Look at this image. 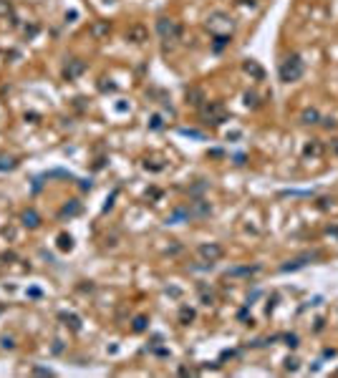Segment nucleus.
<instances>
[{
  "label": "nucleus",
  "instance_id": "obj_6",
  "mask_svg": "<svg viewBox=\"0 0 338 378\" xmlns=\"http://www.w3.org/2000/svg\"><path fill=\"white\" fill-rule=\"evenodd\" d=\"M83 71H86V63H83L81 58H68L66 66H63V78H66V81H73V78H78Z\"/></svg>",
  "mask_w": 338,
  "mask_h": 378
},
{
  "label": "nucleus",
  "instance_id": "obj_26",
  "mask_svg": "<svg viewBox=\"0 0 338 378\" xmlns=\"http://www.w3.org/2000/svg\"><path fill=\"white\" fill-rule=\"evenodd\" d=\"M78 212V205H71V207H66V209H63L61 214H76Z\"/></svg>",
  "mask_w": 338,
  "mask_h": 378
},
{
  "label": "nucleus",
  "instance_id": "obj_20",
  "mask_svg": "<svg viewBox=\"0 0 338 378\" xmlns=\"http://www.w3.org/2000/svg\"><path fill=\"white\" fill-rule=\"evenodd\" d=\"M0 15H3V18L13 15V3H10V0H0Z\"/></svg>",
  "mask_w": 338,
  "mask_h": 378
},
{
  "label": "nucleus",
  "instance_id": "obj_15",
  "mask_svg": "<svg viewBox=\"0 0 338 378\" xmlns=\"http://www.w3.org/2000/svg\"><path fill=\"white\" fill-rule=\"evenodd\" d=\"M23 225L31 227V230H35V227L40 225V217H38L35 209H26V212H23Z\"/></svg>",
  "mask_w": 338,
  "mask_h": 378
},
{
  "label": "nucleus",
  "instance_id": "obj_17",
  "mask_svg": "<svg viewBox=\"0 0 338 378\" xmlns=\"http://www.w3.org/2000/svg\"><path fill=\"white\" fill-rule=\"evenodd\" d=\"M310 257H313V255H303V257H298V260H293V262L283 265V270H285V273H288V270H298V268H303V265H308Z\"/></svg>",
  "mask_w": 338,
  "mask_h": 378
},
{
  "label": "nucleus",
  "instance_id": "obj_21",
  "mask_svg": "<svg viewBox=\"0 0 338 378\" xmlns=\"http://www.w3.org/2000/svg\"><path fill=\"white\" fill-rule=\"evenodd\" d=\"M283 341H285V345L288 348H298V336H295V333H288V336H283Z\"/></svg>",
  "mask_w": 338,
  "mask_h": 378
},
{
  "label": "nucleus",
  "instance_id": "obj_7",
  "mask_svg": "<svg viewBox=\"0 0 338 378\" xmlns=\"http://www.w3.org/2000/svg\"><path fill=\"white\" fill-rule=\"evenodd\" d=\"M126 40L134 43V46H141V43L149 40V31H146V26H141V23H134V26H129V31H126Z\"/></svg>",
  "mask_w": 338,
  "mask_h": 378
},
{
  "label": "nucleus",
  "instance_id": "obj_5",
  "mask_svg": "<svg viewBox=\"0 0 338 378\" xmlns=\"http://www.w3.org/2000/svg\"><path fill=\"white\" fill-rule=\"evenodd\" d=\"M197 255L202 257V262H217V260H222V255H225V250H222V244H217V242H204V244H200L197 247Z\"/></svg>",
  "mask_w": 338,
  "mask_h": 378
},
{
  "label": "nucleus",
  "instance_id": "obj_14",
  "mask_svg": "<svg viewBox=\"0 0 338 378\" xmlns=\"http://www.w3.org/2000/svg\"><path fill=\"white\" fill-rule=\"evenodd\" d=\"M255 273H260V265H252V268H235V270L227 273V277L230 275L232 277H250V275H255Z\"/></svg>",
  "mask_w": 338,
  "mask_h": 378
},
{
  "label": "nucleus",
  "instance_id": "obj_3",
  "mask_svg": "<svg viewBox=\"0 0 338 378\" xmlns=\"http://www.w3.org/2000/svg\"><path fill=\"white\" fill-rule=\"evenodd\" d=\"M207 31L215 33V35H222V33H230L232 31V18L222 10H215L207 15Z\"/></svg>",
  "mask_w": 338,
  "mask_h": 378
},
{
  "label": "nucleus",
  "instance_id": "obj_9",
  "mask_svg": "<svg viewBox=\"0 0 338 378\" xmlns=\"http://www.w3.org/2000/svg\"><path fill=\"white\" fill-rule=\"evenodd\" d=\"M187 212H189V217H209L212 214V207H209V202H204V199H195V202H189Z\"/></svg>",
  "mask_w": 338,
  "mask_h": 378
},
{
  "label": "nucleus",
  "instance_id": "obj_19",
  "mask_svg": "<svg viewBox=\"0 0 338 378\" xmlns=\"http://www.w3.org/2000/svg\"><path fill=\"white\" fill-rule=\"evenodd\" d=\"M58 247H61V250H71V247H73L71 235H61V237H58Z\"/></svg>",
  "mask_w": 338,
  "mask_h": 378
},
{
  "label": "nucleus",
  "instance_id": "obj_28",
  "mask_svg": "<svg viewBox=\"0 0 338 378\" xmlns=\"http://www.w3.org/2000/svg\"><path fill=\"white\" fill-rule=\"evenodd\" d=\"M321 121H323L326 129H336V121H333V119H321Z\"/></svg>",
  "mask_w": 338,
  "mask_h": 378
},
{
  "label": "nucleus",
  "instance_id": "obj_8",
  "mask_svg": "<svg viewBox=\"0 0 338 378\" xmlns=\"http://www.w3.org/2000/svg\"><path fill=\"white\" fill-rule=\"evenodd\" d=\"M89 33L94 40H106L111 35V23L109 20H94V23L89 26Z\"/></svg>",
  "mask_w": 338,
  "mask_h": 378
},
{
  "label": "nucleus",
  "instance_id": "obj_11",
  "mask_svg": "<svg viewBox=\"0 0 338 378\" xmlns=\"http://www.w3.org/2000/svg\"><path fill=\"white\" fill-rule=\"evenodd\" d=\"M184 96H187V103H189V106H197V108L207 101V96H204V91H202L200 86H189Z\"/></svg>",
  "mask_w": 338,
  "mask_h": 378
},
{
  "label": "nucleus",
  "instance_id": "obj_25",
  "mask_svg": "<svg viewBox=\"0 0 338 378\" xmlns=\"http://www.w3.org/2000/svg\"><path fill=\"white\" fill-rule=\"evenodd\" d=\"M245 103H247V108H250V106L255 108V106H258V96H255V94H247V96H245Z\"/></svg>",
  "mask_w": 338,
  "mask_h": 378
},
{
  "label": "nucleus",
  "instance_id": "obj_23",
  "mask_svg": "<svg viewBox=\"0 0 338 378\" xmlns=\"http://www.w3.org/2000/svg\"><path fill=\"white\" fill-rule=\"evenodd\" d=\"M144 328H146V318H144V315H139V318L134 320V330H136V333H141Z\"/></svg>",
  "mask_w": 338,
  "mask_h": 378
},
{
  "label": "nucleus",
  "instance_id": "obj_12",
  "mask_svg": "<svg viewBox=\"0 0 338 378\" xmlns=\"http://www.w3.org/2000/svg\"><path fill=\"white\" fill-rule=\"evenodd\" d=\"M242 71H245L247 76H252L255 81H263V78H265V71H263V66H260L258 61H252V58H247V61L242 63Z\"/></svg>",
  "mask_w": 338,
  "mask_h": 378
},
{
  "label": "nucleus",
  "instance_id": "obj_29",
  "mask_svg": "<svg viewBox=\"0 0 338 378\" xmlns=\"http://www.w3.org/2000/svg\"><path fill=\"white\" fill-rule=\"evenodd\" d=\"M326 232H328V235H333V237H338V227H336V225H333V227H328Z\"/></svg>",
  "mask_w": 338,
  "mask_h": 378
},
{
  "label": "nucleus",
  "instance_id": "obj_16",
  "mask_svg": "<svg viewBox=\"0 0 338 378\" xmlns=\"http://www.w3.org/2000/svg\"><path fill=\"white\" fill-rule=\"evenodd\" d=\"M230 40H232V35H230V33L215 35V43H212V48H215V51H225V48L230 46Z\"/></svg>",
  "mask_w": 338,
  "mask_h": 378
},
{
  "label": "nucleus",
  "instance_id": "obj_30",
  "mask_svg": "<svg viewBox=\"0 0 338 378\" xmlns=\"http://www.w3.org/2000/svg\"><path fill=\"white\" fill-rule=\"evenodd\" d=\"M242 5H255V0H240Z\"/></svg>",
  "mask_w": 338,
  "mask_h": 378
},
{
  "label": "nucleus",
  "instance_id": "obj_13",
  "mask_svg": "<svg viewBox=\"0 0 338 378\" xmlns=\"http://www.w3.org/2000/svg\"><path fill=\"white\" fill-rule=\"evenodd\" d=\"M301 124H305V126H315V124H321V114H318V108H313V106L303 108V111H301Z\"/></svg>",
  "mask_w": 338,
  "mask_h": 378
},
{
  "label": "nucleus",
  "instance_id": "obj_27",
  "mask_svg": "<svg viewBox=\"0 0 338 378\" xmlns=\"http://www.w3.org/2000/svg\"><path fill=\"white\" fill-rule=\"evenodd\" d=\"M152 129H162V119L159 116H152V124H149Z\"/></svg>",
  "mask_w": 338,
  "mask_h": 378
},
{
  "label": "nucleus",
  "instance_id": "obj_22",
  "mask_svg": "<svg viewBox=\"0 0 338 378\" xmlns=\"http://www.w3.org/2000/svg\"><path fill=\"white\" fill-rule=\"evenodd\" d=\"M61 320L66 323V325H71L73 330H78V328H81V323H78V318H76V315H61Z\"/></svg>",
  "mask_w": 338,
  "mask_h": 378
},
{
  "label": "nucleus",
  "instance_id": "obj_24",
  "mask_svg": "<svg viewBox=\"0 0 338 378\" xmlns=\"http://www.w3.org/2000/svg\"><path fill=\"white\" fill-rule=\"evenodd\" d=\"M285 371H298V358H295V355L285 361Z\"/></svg>",
  "mask_w": 338,
  "mask_h": 378
},
{
  "label": "nucleus",
  "instance_id": "obj_18",
  "mask_svg": "<svg viewBox=\"0 0 338 378\" xmlns=\"http://www.w3.org/2000/svg\"><path fill=\"white\" fill-rule=\"evenodd\" d=\"M192 320H195V310H192V308H182V310H179V323H182V325H189Z\"/></svg>",
  "mask_w": 338,
  "mask_h": 378
},
{
  "label": "nucleus",
  "instance_id": "obj_2",
  "mask_svg": "<svg viewBox=\"0 0 338 378\" xmlns=\"http://www.w3.org/2000/svg\"><path fill=\"white\" fill-rule=\"evenodd\" d=\"M303 71H305L303 58H301L298 53H290V56H285L283 63H280V81H285V83H295V81H301Z\"/></svg>",
  "mask_w": 338,
  "mask_h": 378
},
{
  "label": "nucleus",
  "instance_id": "obj_1",
  "mask_svg": "<svg viewBox=\"0 0 338 378\" xmlns=\"http://www.w3.org/2000/svg\"><path fill=\"white\" fill-rule=\"evenodd\" d=\"M200 119L207 126H220L222 121H227V108L222 101H204L200 106Z\"/></svg>",
  "mask_w": 338,
  "mask_h": 378
},
{
  "label": "nucleus",
  "instance_id": "obj_4",
  "mask_svg": "<svg viewBox=\"0 0 338 378\" xmlns=\"http://www.w3.org/2000/svg\"><path fill=\"white\" fill-rule=\"evenodd\" d=\"M157 33H159V38L162 40H179V35H182V26L177 23L174 18H167V15H162L159 20H157Z\"/></svg>",
  "mask_w": 338,
  "mask_h": 378
},
{
  "label": "nucleus",
  "instance_id": "obj_10",
  "mask_svg": "<svg viewBox=\"0 0 338 378\" xmlns=\"http://www.w3.org/2000/svg\"><path fill=\"white\" fill-rule=\"evenodd\" d=\"M323 154H326V146L318 139H310V144H305V149H303V157H308V159H321Z\"/></svg>",
  "mask_w": 338,
  "mask_h": 378
}]
</instances>
